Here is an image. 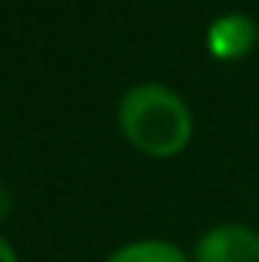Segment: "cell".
Masks as SVG:
<instances>
[{
  "label": "cell",
  "instance_id": "cell-4",
  "mask_svg": "<svg viewBox=\"0 0 259 262\" xmlns=\"http://www.w3.org/2000/svg\"><path fill=\"white\" fill-rule=\"evenodd\" d=\"M104 262H189V256L171 241L146 238V241H131L125 247L113 250Z\"/></svg>",
  "mask_w": 259,
  "mask_h": 262
},
{
  "label": "cell",
  "instance_id": "cell-1",
  "mask_svg": "<svg viewBox=\"0 0 259 262\" xmlns=\"http://www.w3.org/2000/svg\"><path fill=\"white\" fill-rule=\"evenodd\" d=\"M119 128L134 149L153 159H171L192 140V113L174 89L143 82L125 92L119 104Z\"/></svg>",
  "mask_w": 259,
  "mask_h": 262
},
{
  "label": "cell",
  "instance_id": "cell-2",
  "mask_svg": "<svg viewBox=\"0 0 259 262\" xmlns=\"http://www.w3.org/2000/svg\"><path fill=\"white\" fill-rule=\"evenodd\" d=\"M192 262H259V232L244 223H220L195 241Z\"/></svg>",
  "mask_w": 259,
  "mask_h": 262
},
{
  "label": "cell",
  "instance_id": "cell-3",
  "mask_svg": "<svg viewBox=\"0 0 259 262\" xmlns=\"http://www.w3.org/2000/svg\"><path fill=\"white\" fill-rule=\"evenodd\" d=\"M256 40H259L256 21L244 12H226V15L213 18L207 34H204L207 52L217 61H226V64L247 58L256 49Z\"/></svg>",
  "mask_w": 259,
  "mask_h": 262
},
{
  "label": "cell",
  "instance_id": "cell-6",
  "mask_svg": "<svg viewBox=\"0 0 259 262\" xmlns=\"http://www.w3.org/2000/svg\"><path fill=\"white\" fill-rule=\"evenodd\" d=\"M0 262H18L15 250H12V247H9V241H3V238H0Z\"/></svg>",
  "mask_w": 259,
  "mask_h": 262
},
{
  "label": "cell",
  "instance_id": "cell-5",
  "mask_svg": "<svg viewBox=\"0 0 259 262\" xmlns=\"http://www.w3.org/2000/svg\"><path fill=\"white\" fill-rule=\"evenodd\" d=\"M9 210H12V189L0 180V223L9 216Z\"/></svg>",
  "mask_w": 259,
  "mask_h": 262
}]
</instances>
